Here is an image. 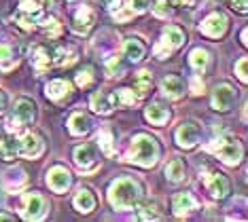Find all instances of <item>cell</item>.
Listing matches in <instances>:
<instances>
[{"instance_id": "1", "label": "cell", "mask_w": 248, "mask_h": 222, "mask_svg": "<svg viewBox=\"0 0 248 222\" xmlns=\"http://www.w3.org/2000/svg\"><path fill=\"white\" fill-rule=\"evenodd\" d=\"M142 199V186L132 178H119L110 184L108 201L115 209H134Z\"/></svg>"}, {"instance_id": "2", "label": "cell", "mask_w": 248, "mask_h": 222, "mask_svg": "<svg viewBox=\"0 0 248 222\" xmlns=\"http://www.w3.org/2000/svg\"><path fill=\"white\" fill-rule=\"evenodd\" d=\"M159 159V146H157L155 138L146 133H138L132 140V148H129V161L138 163L142 167H153Z\"/></svg>"}, {"instance_id": "3", "label": "cell", "mask_w": 248, "mask_h": 222, "mask_svg": "<svg viewBox=\"0 0 248 222\" xmlns=\"http://www.w3.org/2000/svg\"><path fill=\"white\" fill-rule=\"evenodd\" d=\"M206 150L214 152L223 163L227 165H238L242 159V144L235 138H218L206 146Z\"/></svg>"}, {"instance_id": "4", "label": "cell", "mask_w": 248, "mask_h": 222, "mask_svg": "<svg viewBox=\"0 0 248 222\" xmlns=\"http://www.w3.org/2000/svg\"><path fill=\"white\" fill-rule=\"evenodd\" d=\"M47 209H49L47 199L43 195H38V192H30V195H26V199H24L21 216H24L26 220H41L47 216Z\"/></svg>"}, {"instance_id": "5", "label": "cell", "mask_w": 248, "mask_h": 222, "mask_svg": "<svg viewBox=\"0 0 248 222\" xmlns=\"http://www.w3.org/2000/svg\"><path fill=\"white\" fill-rule=\"evenodd\" d=\"M202 135H204V132H202V127L193 121H187L183 123L180 127L176 129V142L180 148H193L197 142L202 140Z\"/></svg>"}, {"instance_id": "6", "label": "cell", "mask_w": 248, "mask_h": 222, "mask_svg": "<svg viewBox=\"0 0 248 222\" xmlns=\"http://www.w3.org/2000/svg\"><path fill=\"white\" fill-rule=\"evenodd\" d=\"M200 32L206 34L208 38H221L227 32V17L223 13H212L208 15L204 21L200 24Z\"/></svg>"}, {"instance_id": "7", "label": "cell", "mask_w": 248, "mask_h": 222, "mask_svg": "<svg viewBox=\"0 0 248 222\" xmlns=\"http://www.w3.org/2000/svg\"><path fill=\"white\" fill-rule=\"evenodd\" d=\"M235 100H238V93H235L233 87H229V85H218L212 93V108L214 110L227 112L229 108L235 104Z\"/></svg>"}, {"instance_id": "8", "label": "cell", "mask_w": 248, "mask_h": 222, "mask_svg": "<svg viewBox=\"0 0 248 222\" xmlns=\"http://www.w3.org/2000/svg\"><path fill=\"white\" fill-rule=\"evenodd\" d=\"M204 182H206L208 192H210L214 199H225L229 195V191H231V184H229L227 176L221 174V172H212L210 176H206Z\"/></svg>"}, {"instance_id": "9", "label": "cell", "mask_w": 248, "mask_h": 222, "mask_svg": "<svg viewBox=\"0 0 248 222\" xmlns=\"http://www.w3.org/2000/svg\"><path fill=\"white\" fill-rule=\"evenodd\" d=\"M47 184L51 186V191L55 192H64L70 189L72 184V176L68 174V169L62 167V165H55V167L49 169L47 174Z\"/></svg>"}, {"instance_id": "10", "label": "cell", "mask_w": 248, "mask_h": 222, "mask_svg": "<svg viewBox=\"0 0 248 222\" xmlns=\"http://www.w3.org/2000/svg\"><path fill=\"white\" fill-rule=\"evenodd\" d=\"M17 121L21 127L24 125H30L32 121H34V117H36V106H34V102L32 100H28V98H19L17 102H15V108H13V115H11Z\"/></svg>"}, {"instance_id": "11", "label": "cell", "mask_w": 248, "mask_h": 222, "mask_svg": "<svg viewBox=\"0 0 248 222\" xmlns=\"http://www.w3.org/2000/svg\"><path fill=\"white\" fill-rule=\"evenodd\" d=\"M43 152V140L36 133H24L19 138V155L28 159H36Z\"/></svg>"}, {"instance_id": "12", "label": "cell", "mask_w": 248, "mask_h": 222, "mask_svg": "<svg viewBox=\"0 0 248 222\" xmlns=\"http://www.w3.org/2000/svg\"><path fill=\"white\" fill-rule=\"evenodd\" d=\"M45 93H47L49 100H53V102H58V104H62V102H66L72 95V85L68 81H64V78H58V81H51V83L47 85Z\"/></svg>"}, {"instance_id": "13", "label": "cell", "mask_w": 248, "mask_h": 222, "mask_svg": "<svg viewBox=\"0 0 248 222\" xmlns=\"http://www.w3.org/2000/svg\"><path fill=\"white\" fill-rule=\"evenodd\" d=\"M93 24H95L93 9L81 7V9L77 11V15H75V21H72V30H75L77 34H87L93 28Z\"/></svg>"}, {"instance_id": "14", "label": "cell", "mask_w": 248, "mask_h": 222, "mask_svg": "<svg viewBox=\"0 0 248 222\" xmlns=\"http://www.w3.org/2000/svg\"><path fill=\"white\" fill-rule=\"evenodd\" d=\"M75 163L83 172H89L98 165V155H95V148L93 146H78L75 150Z\"/></svg>"}, {"instance_id": "15", "label": "cell", "mask_w": 248, "mask_h": 222, "mask_svg": "<svg viewBox=\"0 0 248 222\" xmlns=\"http://www.w3.org/2000/svg\"><path fill=\"white\" fill-rule=\"evenodd\" d=\"M26 182H28V178H26V172L21 167H13V169H7L4 172V176H2V184L7 186V191H11V192H17L19 189H24L26 186Z\"/></svg>"}, {"instance_id": "16", "label": "cell", "mask_w": 248, "mask_h": 222, "mask_svg": "<svg viewBox=\"0 0 248 222\" xmlns=\"http://www.w3.org/2000/svg\"><path fill=\"white\" fill-rule=\"evenodd\" d=\"M172 207H174V214L176 216H185L197 207V199L191 195V192H178L172 201Z\"/></svg>"}, {"instance_id": "17", "label": "cell", "mask_w": 248, "mask_h": 222, "mask_svg": "<svg viewBox=\"0 0 248 222\" xmlns=\"http://www.w3.org/2000/svg\"><path fill=\"white\" fill-rule=\"evenodd\" d=\"M144 53H146V47L140 38H134V36L125 38V43H123V55L129 61H140L144 58Z\"/></svg>"}, {"instance_id": "18", "label": "cell", "mask_w": 248, "mask_h": 222, "mask_svg": "<svg viewBox=\"0 0 248 222\" xmlns=\"http://www.w3.org/2000/svg\"><path fill=\"white\" fill-rule=\"evenodd\" d=\"M92 108L98 115H110L112 108H115V100H112V95L106 93V91H95L92 95Z\"/></svg>"}, {"instance_id": "19", "label": "cell", "mask_w": 248, "mask_h": 222, "mask_svg": "<svg viewBox=\"0 0 248 222\" xmlns=\"http://www.w3.org/2000/svg\"><path fill=\"white\" fill-rule=\"evenodd\" d=\"M161 91L168 95V98L178 100L180 95L185 93V81L180 76H174V74H170V76H166L161 81Z\"/></svg>"}, {"instance_id": "20", "label": "cell", "mask_w": 248, "mask_h": 222, "mask_svg": "<svg viewBox=\"0 0 248 222\" xmlns=\"http://www.w3.org/2000/svg\"><path fill=\"white\" fill-rule=\"evenodd\" d=\"M51 64H53V51H49L47 47H34V51H32V66L38 72H45L51 68Z\"/></svg>"}, {"instance_id": "21", "label": "cell", "mask_w": 248, "mask_h": 222, "mask_svg": "<svg viewBox=\"0 0 248 222\" xmlns=\"http://www.w3.org/2000/svg\"><path fill=\"white\" fill-rule=\"evenodd\" d=\"M72 203H75V207L81 214H89L95 207V197H93V192L89 189H81L75 195V201H72Z\"/></svg>"}, {"instance_id": "22", "label": "cell", "mask_w": 248, "mask_h": 222, "mask_svg": "<svg viewBox=\"0 0 248 222\" xmlns=\"http://www.w3.org/2000/svg\"><path fill=\"white\" fill-rule=\"evenodd\" d=\"M144 115H146V121H151L153 125H166L170 121V110L161 104H151Z\"/></svg>"}, {"instance_id": "23", "label": "cell", "mask_w": 248, "mask_h": 222, "mask_svg": "<svg viewBox=\"0 0 248 222\" xmlns=\"http://www.w3.org/2000/svg\"><path fill=\"white\" fill-rule=\"evenodd\" d=\"M68 129H70L72 135H83V133H87L89 129H92V121H89L87 115H83V112H77V115L70 117Z\"/></svg>"}, {"instance_id": "24", "label": "cell", "mask_w": 248, "mask_h": 222, "mask_svg": "<svg viewBox=\"0 0 248 222\" xmlns=\"http://www.w3.org/2000/svg\"><path fill=\"white\" fill-rule=\"evenodd\" d=\"M0 157L4 161H13L19 157V138H7L4 142H0Z\"/></svg>"}, {"instance_id": "25", "label": "cell", "mask_w": 248, "mask_h": 222, "mask_svg": "<svg viewBox=\"0 0 248 222\" xmlns=\"http://www.w3.org/2000/svg\"><path fill=\"white\" fill-rule=\"evenodd\" d=\"M163 41L170 44L172 49H178L185 43V32L178 26H166L163 28Z\"/></svg>"}, {"instance_id": "26", "label": "cell", "mask_w": 248, "mask_h": 222, "mask_svg": "<svg viewBox=\"0 0 248 222\" xmlns=\"http://www.w3.org/2000/svg\"><path fill=\"white\" fill-rule=\"evenodd\" d=\"M134 87H136L138 91V98H142V95H146L151 91V87H153V76H151V72H138L136 78H134Z\"/></svg>"}, {"instance_id": "27", "label": "cell", "mask_w": 248, "mask_h": 222, "mask_svg": "<svg viewBox=\"0 0 248 222\" xmlns=\"http://www.w3.org/2000/svg\"><path fill=\"white\" fill-rule=\"evenodd\" d=\"M15 66H17V58H15L13 49H11L9 44H0V70L9 72V70H13Z\"/></svg>"}, {"instance_id": "28", "label": "cell", "mask_w": 248, "mask_h": 222, "mask_svg": "<svg viewBox=\"0 0 248 222\" xmlns=\"http://www.w3.org/2000/svg\"><path fill=\"white\" fill-rule=\"evenodd\" d=\"M185 163L180 161V159H172L170 163L166 165V178L168 180H172V182H180L185 178Z\"/></svg>"}, {"instance_id": "29", "label": "cell", "mask_w": 248, "mask_h": 222, "mask_svg": "<svg viewBox=\"0 0 248 222\" xmlns=\"http://www.w3.org/2000/svg\"><path fill=\"white\" fill-rule=\"evenodd\" d=\"M189 61H191V66H193L197 72H204L208 68V61H210V55H208L206 49H193L191 51V55H189Z\"/></svg>"}, {"instance_id": "30", "label": "cell", "mask_w": 248, "mask_h": 222, "mask_svg": "<svg viewBox=\"0 0 248 222\" xmlns=\"http://www.w3.org/2000/svg\"><path fill=\"white\" fill-rule=\"evenodd\" d=\"M112 100H115L117 106H134V104H138L140 98L129 89H119L115 95H112Z\"/></svg>"}, {"instance_id": "31", "label": "cell", "mask_w": 248, "mask_h": 222, "mask_svg": "<svg viewBox=\"0 0 248 222\" xmlns=\"http://www.w3.org/2000/svg\"><path fill=\"white\" fill-rule=\"evenodd\" d=\"M112 133H110V129H102V132L98 133V146L102 148V152L104 155H115V144H112Z\"/></svg>"}, {"instance_id": "32", "label": "cell", "mask_w": 248, "mask_h": 222, "mask_svg": "<svg viewBox=\"0 0 248 222\" xmlns=\"http://www.w3.org/2000/svg\"><path fill=\"white\" fill-rule=\"evenodd\" d=\"M53 61H58L60 66H70L77 61V51L75 49H58L53 53Z\"/></svg>"}, {"instance_id": "33", "label": "cell", "mask_w": 248, "mask_h": 222, "mask_svg": "<svg viewBox=\"0 0 248 222\" xmlns=\"http://www.w3.org/2000/svg\"><path fill=\"white\" fill-rule=\"evenodd\" d=\"M138 218H140V220H159L161 214L157 212V206H155V203H144V206L138 209Z\"/></svg>"}, {"instance_id": "34", "label": "cell", "mask_w": 248, "mask_h": 222, "mask_svg": "<svg viewBox=\"0 0 248 222\" xmlns=\"http://www.w3.org/2000/svg\"><path fill=\"white\" fill-rule=\"evenodd\" d=\"M19 9H21V13L38 15L43 9V0H19Z\"/></svg>"}, {"instance_id": "35", "label": "cell", "mask_w": 248, "mask_h": 222, "mask_svg": "<svg viewBox=\"0 0 248 222\" xmlns=\"http://www.w3.org/2000/svg\"><path fill=\"white\" fill-rule=\"evenodd\" d=\"M43 26H45V32L49 34V38L60 36V32H62V24H60L58 19H53V17H49V19H45V21H43Z\"/></svg>"}, {"instance_id": "36", "label": "cell", "mask_w": 248, "mask_h": 222, "mask_svg": "<svg viewBox=\"0 0 248 222\" xmlns=\"http://www.w3.org/2000/svg\"><path fill=\"white\" fill-rule=\"evenodd\" d=\"M92 83H93V70H92V68H83V70L77 74V85L85 89Z\"/></svg>"}, {"instance_id": "37", "label": "cell", "mask_w": 248, "mask_h": 222, "mask_svg": "<svg viewBox=\"0 0 248 222\" xmlns=\"http://www.w3.org/2000/svg\"><path fill=\"white\" fill-rule=\"evenodd\" d=\"M15 24H17V26L21 28V30H26V32H30V30H34V28H36L34 17H32V15H28V13L15 17Z\"/></svg>"}, {"instance_id": "38", "label": "cell", "mask_w": 248, "mask_h": 222, "mask_svg": "<svg viewBox=\"0 0 248 222\" xmlns=\"http://www.w3.org/2000/svg\"><path fill=\"white\" fill-rule=\"evenodd\" d=\"M106 74L108 76H121L123 74V64L119 61V58H110L106 61Z\"/></svg>"}, {"instance_id": "39", "label": "cell", "mask_w": 248, "mask_h": 222, "mask_svg": "<svg viewBox=\"0 0 248 222\" xmlns=\"http://www.w3.org/2000/svg\"><path fill=\"white\" fill-rule=\"evenodd\" d=\"M172 51H174V49H172L170 44H168V43L161 38V41L155 44V58H157V59H166V58H170Z\"/></svg>"}, {"instance_id": "40", "label": "cell", "mask_w": 248, "mask_h": 222, "mask_svg": "<svg viewBox=\"0 0 248 222\" xmlns=\"http://www.w3.org/2000/svg\"><path fill=\"white\" fill-rule=\"evenodd\" d=\"M136 15L132 9H125V7H117L115 9V19L117 21H127V19H132V17Z\"/></svg>"}, {"instance_id": "41", "label": "cell", "mask_w": 248, "mask_h": 222, "mask_svg": "<svg viewBox=\"0 0 248 222\" xmlns=\"http://www.w3.org/2000/svg\"><path fill=\"white\" fill-rule=\"evenodd\" d=\"M151 7V0H129V9L134 11V13H142Z\"/></svg>"}, {"instance_id": "42", "label": "cell", "mask_w": 248, "mask_h": 222, "mask_svg": "<svg viewBox=\"0 0 248 222\" xmlns=\"http://www.w3.org/2000/svg\"><path fill=\"white\" fill-rule=\"evenodd\" d=\"M246 64H248L246 58H242V59L238 61V64H235V74H238V78H240L242 83H246V81H248V74H246Z\"/></svg>"}, {"instance_id": "43", "label": "cell", "mask_w": 248, "mask_h": 222, "mask_svg": "<svg viewBox=\"0 0 248 222\" xmlns=\"http://www.w3.org/2000/svg\"><path fill=\"white\" fill-rule=\"evenodd\" d=\"M153 13L157 15V17H168L170 15V9H168V2L166 0H159V2L153 7Z\"/></svg>"}, {"instance_id": "44", "label": "cell", "mask_w": 248, "mask_h": 222, "mask_svg": "<svg viewBox=\"0 0 248 222\" xmlns=\"http://www.w3.org/2000/svg\"><path fill=\"white\" fill-rule=\"evenodd\" d=\"M191 91H193L195 95L204 93V81H202V78H200V74H195V76L191 78Z\"/></svg>"}, {"instance_id": "45", "label": "cell", "mask_w": 248, "mask_h": 222, "mask_svg": "<svg viewBox=\"0 0 248 222\" xmlns=\"http://www.w3.org/2000/svg\"><path fill=\"white\" fill-rule=\"evenodd\" d=\"M231 9L240 11V13H246V0H231Z\"/></svg>"}, {"instance_id": "46", "label": "cell", "mask_w": 248, "mask_h": 222, "mask_svg": "<svg viewBox=\"0 0 248 222\" xmlns=\"http://www.w3.org/2000/svg\"><path fill=\"white\" fill-rule=\"evenodd\" d=\"M174 7H193L195 0H170Z\"/></svg>"}, {"instance_id": "47", "label": "cell", "mask_w": 248, "mask_h": 222, "mask_svg": "<svg viewBox=\"0 0 248 222\" xmlns=\"http://www.w3.org/2000/svg\"><path fill=\"white\" fill-rule=\"evenodd\" d=\"M100 2H102V4H104V7L108 9V11H115V9H117V7H119V4H121L119 0H100Z\"/></svg>"}, {"instance_id": "48", "label": "cell", "mask_w": 248, "mask_h": 222, "mask_svg": "<svg viewBox=\"0 0 248 222\" xmlns=\"http://www.w3.org/2000/svg\"><path fill=\"white\" fill-rule=\"evenodd\" d=\"M7 110V93L4 91H0V115Z\"/></svg>"}, {"instance_id": "49", "label": "cell", "mask_w": 248, "mask_h": 222, "mask_svg": "<svg viewBox=\"0 0 248 222\" xmlns=\"http://www.w3.org/2000/svg\"><path fill=\"white\" fill-rule=\"evenodd\" d=\"M0 220H13V216H9V214H0Z\"/></svg>"}]
</instances>
